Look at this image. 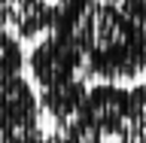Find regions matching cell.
<instances>
[{
    "mask_svg": "<svg viewBox=\"0 0 146 143\" xmlns=\"http://www.w3.org/2000/svg\"><path fill=\"white\" fill-rule=\"evenodd\" d=\"M9 31V21H6V6H3V0H0V37Z\"/></svg>",
    "mask_w": 146,
    "mask_h": 143,
    "instance_id": "obj_8",
    "label": "cell"
},
{
    "mask_svg": "<svg viewBox=\"0 0 146 143\" xmlns=\"http://www.w3.org/2000/svg\"><path fill=\"white\" fill-rule=\"evenodd\" d=\"M119 9H122L131 21L146 27V0H119Z\"/></svg>",
    "mask_w": 146,
    "mask_h": 143,
    "instance_id": "obj_7",
    "label": "cell"
},
{
    "mask_svg": "<svg viewBox=\"0 0 146 143\" xmlns=\"http://www.w3.org/2000/svg\"><path fill=\"white\" fill-rule=\"evenodd\" d=\"M27 64L25 46H21V37H15L12 31L0 37V79H9V76H18Z\"/></svg>",
    "mask_w": 146,
    "mask_h": 143,
    "instance_id": "obj_6",
    "label": "cell"
},
{
    "mask_svg": "<svg viewBox=\"0 0 146 143\" xmlns=\"http://www.w3.org/2000/svg\"><path fill=\"white\" fill-rule=\"evenodd\" d=\"M43 131V107L40 94L18 73L0 79V137H21Z\"/></svg>",
    "mask_w": 146,
    "mask_h": 143,
    "instance_id": "obj_3",
    "label": "cell"
},
{
    "mask_svg": "<svg viewBox=\"0 0 146 143\" xmlns=\"http://www.w3.org/2000/svg\"><path fill=\"white\" fill-rule=\"evenodd\" d=\"M110 3H119V0H110Z\"/></svg>",
    "mask_w": 146,
    "mask_h": 143,
    "instance_id": "obj_9",
    "label": "cell"
},
{
    "mask_svg": "<svg viewBox=\"0 0 146 143\" xmlns=\"http://www.w3.org/2000/svg\"><path fill=\"white\" fill-rule=\"evenodd\" d=\"M52 31H64L82 52V79L131 82L146 73V27L110 0H64Z\"/></svg>",
    "mask_w": 146,
    "mask_h": 143,
    "instance_id": "obj_1",
    "label": "cell"
},
{
    "mask_svg": "<svg viewBox=\"0 0 146 143\" xmlns=\"http://www.w3.org/2000/svg\"><path fill=\"white\" fill-rule=\"evenodd\" d=\"M6 6V21L9 31L21 40H36L49 34L58 21V0H3Z\"/></svg>",
    "mask_w": 146,
    "mask_h": 143,
    "instance_id": "obj_4",
    "label": "cell"
},
{
    "mask_svg": "<svg viewBox=\"0 0 146 143\" xmlns=\"http://www.w3.org/2000/svg\"><path fill=\"white\" fill-rule=\"evenodd\" d=\"M27 70L40 88L46 85H61L76 76H82V52L73 43L70 34L49 31L27 55Z\"/></svg>",
    "mask_w": 146,
    "mask_h": 143,
    "instance_id": "obj_2",
    "label": "cell"
},
{
    "mask_svg": "<svg viewBox=\"0 0 146 143\" xmlns=\"http://www.w3.org/2000/svg\"><path fill=\"white\" fill-rule=\"evenodd\" d=\"M85 91H88V79H76L61 82V85H46L40 88V107H43V116L52 119L55 128H67L73 125L82 113V104H85Z\"/></svg>",
    "mask_w": 146,
    "mask_h": 143,
    "instance_id": "obj_5",
    "label": "cell"
}]
</instances>
